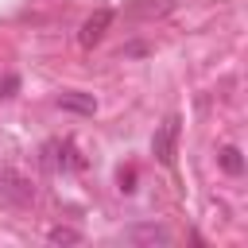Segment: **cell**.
Listing matches in <instances>:
<instances>
[{"label": "cell", "instance_id": "cell-1", "mask_svg": "<svg viewBox=\"0 0 248 248\" xmlns=\"http://www.w3.org/2000/svg\"><path fill=\"white\" fill-rule=\"evenodd\" d=\"M31 202H35V186L16 170H0V205H31Z\"/></svg>", "mask_w": 248, "mask_h": 248}, {"label": "cell", "instance_id": "cell-2", "mask_svg": "<svg viewBox=\"0 0 248 248\" xmlns=\"http://www.w3.org/2000/svg\"><path fill=\"white\" fill-rule=\"evenodd\" d=\"M174 140H178V116L163 120V124H159V132H155V140H151V151H155V159H159L163 167H170V163H174Z\"/></svg>", "mask_w": 248, "mask_h": 248}, {"label": "cell", "instance_id": "cell-3", "mask_svg": "<svg viewBox=\"0 0 248 248\" xmlns=\"http://www.w3.org/2000/svg\"><path fill=\"white\" fill-rule=\"evenodd\" d=\"M108 23H112V12H108V8H97V12H93L85 23H81V35H78V43H81V46H97V43L105 39Z\"/></svg>", "mask_w": 248, "mask_h": 248}, {"label": "cell", "instance_id": "cell-4", "mask_svg": "<svg viewBox=\"0 0 248 248\" xmlns=\"http://www.w3.org/2000/svg\"><path fill=\"white\" fill-rule=\"evenodd\" d=\"M120 240H128V244H170V232L163 225H132V229L120 232Z\"/></svg>", "mask_w": 248, "mask_h": 248}, {"label": "cell", "instance_id": "cell-5", "mask_svg": "<svg viewBox=\"0 0 248 248\" xmlns=\"http://www.w3.org/2000/svg\"><path fill=\"white\" fill-rule=\"evenodd\" d=\"M58 105H62V108H70V112H81V116H93V112H97L93 93H62V97H58Z\"/></svg>", "mask_w": 248, "mask_h": 248}, {"label": "cell", "instance_id": "cell-6", "mask_svg": "<svg viewBox=\"0 0 248 248\" xmlns=\"http://www.w3.org/2000/svg\"><path fill=\"white\" fill-rule=\"evenodd\" d=\"M221 167H225L229 174H240V170H244V159H240V147H225V151H221Z\"/></svg>", "mask_w": 248, "mask_h": 248}, {"label": "cell", "instance_id": "cell-7", "mask_svg": "<svg viewBox=\"0 0 248 248\" xmlns=\"http://www.w3.org/2000/svg\"><path fill=\"white\" fill-rule=\"evenodd\" d=\"M46 236H50V244H78L81 240V232L78 229H66V225H54Z\"/></svg>", "mask_w": 248, "mask_h": 248}, {"label": "cell", "instance_id": "cell-8", "mask_svg": "<svg viewBox=\"0 0 248 248\" xmlns=\"http://www.w3.org/2000/svg\"><path fill=\"white\" fill-rule=\"evenodd\" d=\"M19 93V78L16 74H0V97L8 101V97H16Z\"/></svg>", "mask_w": 248, "mask_h": 248}, {"label": "cell", "instance_id": "cell-9", "mask_svg": "<svg viewBox=\"0 0 248 248\" xmlns=\"http://www.w3.org/2000/svg\"><path fill=\"white\" fill-rule=\"evenodd\" d=\"M136 170H120V190H136Z\"/></svg>", "mask_w": 248, "mask_h": 248}]
</instances>
